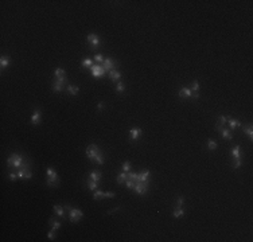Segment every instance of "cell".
<instances>
[{
    "instance_id": "cell-5",
    "label": "cell",
    "mask_w": 253,
    "mask_h": 242,
    "mask_svg": "<svg viewBox=\"0 0 253 242\" xmlns=\"http://www.w3.org/2000/svg\"><path fill=\"white\" fill-rule=\"evenodd\" d=\"M100 148L96 145V144H90L89 147L86 148V156H88V159L92 160V162H94V159H96V156L100 153Z\"/></svg>"
},
{
    "instance_id": "cell-36",
    "label": "cell",
    "mask_w": 253,
    "mask_h": 242,
    "mask_svg": "<svg viewBox=\"0 0 253 242\" xmlns=\"http://www.w3.org/2000/svg\"><path fill=\"white\" fill-rule=\"evenodd\" d=\"M183 203H184V196L180 195L179 198H178L177 203H175V207H183Z\"/></svg>"
},
{
    "instance_id": "cell-34",
    "label": "cell",
    "mask_w": 253,
    "mask_h": 242,
    "mask_svg": "<svg viewBox=\"0 0 253 242\" xmlns=\"http://www.w3.org/2000/svg\"><path fill=\"white\" fill-rule=\"evenodd\" d=\"M232 167H233V169H237L241 167V157H238V159H233V164H232Z\"/></svg>"
},
{
    "instance_id": "cell-8",
    "label": "cell",
    "mask_w": 253,
    "mask_h": 242,
    "mask_svg": "<svg viewBox=\"0 0 253 242\" xmlns=\"http://www.w3.org/2000/svg\"><path fill=\"white\" fill-rule=\"evenodd\" d=\"M88 42H89L92 50H96L100 46V39H98V35H96V34H89L88 35Z\"/></svg>"
},
{
    "instance_id": "cell-16",
    "label": "cell",
    "mask_w": 253,
    "mask_h": 242,
    "mask_svg": "<svg viewBox=\"0 0 253 242\" xmlns=\"http://www.w3.org/2000/svg\"><path fill=\"white\" fill-rule=\"evenodd\" d=\"M229 121V126H230V131H233V129H236V128H240L242 124H241V121L240 120H237V119H228Z\"/></svg>"
},
{
    "instance_id": "cell-3",
    "label": "cell",
    "mask_w": 253,
    "mask_h": 242,
    "mask_svg": "<svg viewBox=\"0 0 253 242\" xmlns=\"http://www.w3.org/2000/svg\"><path fill=\"white\" fill-rule=\"evenodd\" d=\"M65 209L69 211V219H70V222H71V223H77V222H78V221H80V219L83 217V212L81 211V210H78V209H71L69 205L65 206Z\"/></svg>"
},
{
    "instance_id": "cell-32",
    "label": "cell",
    "mask_w": 253,
    "mask_h": 242,
    "mask_svg": "<svg viewBox=\"0 0 253 242\" xmlns=\"http://www.w3.org/2000/svg\"><path fill=\"white\" fill-rule=\"evenodd\" d=\"M104 198V193L102 191H100V190H97V191H94L93 193V199L94 200H98V199Z\"/></svg>"
},
{
    "instance_id": "cell-35",
    "label": "cell",
    "mask_w": 253,
    "mask_h": 242,
    "mask_svg": "<svg viewBox=\"0 0 253 242\" xmlns=\"http://www.w3.org/2000/svg\"><path fill=\"white\" fill-rule=\"evenodd\" d=\"M94 162L98 163V164H102V163H104V153H102V152L98 153V155L96 156V159H94Z\"/></svg>"
},
{
    "instance_id": "cell-38",
    "label": "cell",
    "mask_w": 253,
    "mask_h": 242,
    "mask_svg": "<svg viewBox=\"0 0 253 242\" xmlns=\"http://www.w3.org/2000/svg\"><path fill=\"white\" fill-rule=\"evenodd\" d=\"M191 90H193V92H198V90H199V82H198V81H193V83H191Z\"/></svg>"
},
{
    "instance_id": "cell-18",
    "label": "cell",
    "mask_w": 253,
    "mask_h": 242,
    "mask_svg": "<svg viewBox=\"0 0 253 242\" xmlns=\"http://www.w3.org/2000/svg\"><path fill=\"white\" fill-rule=\"evenodd\" d=\"M66 92L69 94H71V96H77V94H78V92H80V87L77 86V85H67Z\"/></svg>"
},
{
    "instance_id": "cell-11",
    "label": "cell",
    "mask_w": 253,
    "mask_h": 242,
    "mask_svg": "<svg viewBox=\"0 0 253 242\" xmlns=\"http://www.w3.org/2000/svg\"><path fill=\"white\" fill-rule=\"evenodd\" d=\"M141 129L140 128H131L129 129V139L132 140V141H136V140H139L140 139V136H141Z\"/></svg>"
},
{
    "instance_id": "cell-13",
    "label": "cell",
    "mask_w": 253,
    "mask_h": 242,
    "mask_svg": "<svg viewBox=\"0 0 253 242\" xmlns=\"http://www.w3.org/2000/svg\"><path fill=\"white\" fill-rule=\"evenodd\" d=\"M150 169H143L141 172H139V180L137 182H148L150 180Z\"/></svg>"
},
{
    "instance_id": "cell-17",
    "label": "cell",
    "mask_w": 253,
    "mask_h": 242,
    "mask_svg": "<svg viewBox=\"0 0 253 242\" xmlns=\"http://www.w3.org/2000/svg\"><path fill=\"white\" fill-rule=\"evenodd\" d=\"M89 179L94 180V182H100V180H101V172H100V171H97V169L90 171V172H89Z\"/></svg>"
},
{
    "instance_id": "cell-42",
    "label": "cell",
    "mask_w": 253,
    "mask_h": 242,
    "mask_svg": "<svg viewBox=\"0 0 253 242\" xmlns=\"http://www.w3.org/2000/svg\"><path fill=\"white\" fill-rule=\"evenodd\" d=\"M116 194L114 193H104V198H114Z\"/></svg>"
},
{
    "instance_id": "cell-12",
    "label": "cell",
    "mask_w": 253,
    "mask_h": 242,
    "mask_svg": "<svg viewBox=\"0 0 253 242\" xmlns=\"http://www.w3.org/2000/svg\"><path fill=\"white\" fill-rule=\"evenodd\" d=\"M179 97L180 98H191L193 97V90L187 86H182L179 90Z\"/></svg>"
},
{
    "instance_id": "cell-15",
    "label": "cell",
    "mask_w": 253,
    "mask_h": 242,
    "mask_svg": "<svg viewBox=\"0 0 253 242\" xmlns=\"http://www.w3.org/2000/svg\"><path fill=\"white\" fill-rule=\"evenodd\" d=\"M108 75H109V80L112 81V82H116V81H119L121 78V73L120 71H117V70H110L109 73H108Z\"/></svg>"
},
{
    "instance_id": "cell-19",
    "label": "cell",
    "mask_w": 253,
    "mask_h": 242,
    "mask_svg": "<svg viewBox=\"0 0 253 242\" xmlns=\"http://www.w3.org/2000/svg\"><path fill=\"white\" fill-rule=\"evenodd\" d=\"M232 157L233 159H238V157H241V149H240V145H234L233 148H232Z\"/></svg>"
},
{
    "instance_id": "cell-27",
    "label": "cell",
    "mask_w": 253,
    "mask_h": 242,
    "mask_svg": "<svg viewBox=\"0 0 253 242\" xmlns=\"http://www.w3.org/2000/svg\"><path fill=\"white\" fill-rule=\"evenodd\" d=\"M49 223H50V225H51V229H53V230H55V231H57V230L61 227V225H62V223H61L59 221H54V218H50V221H49Z\"/></svg>"
},
{
    "instance_id": "cell-25",
    "label": "cell",
    "mask_w": 253,
    "mask_h": 242,
    "mask_svg": "<svg viewBox=\"0 0 253 242\" xmlns=\"http://www.w3.org/2000/svg\"><path fill=\"white\" fill-rule=\"evenodd\" d=\"M207 148H209L210 151H216V149L218 148V144H217L216 140H213V139L207 140Z\"/></svg>"
},
{
    "instance_id": "cell-2",
    "label": "cell",
    "mask_w": 253,
    "mask_h": 242,
    "mask_svg": "<svg viewBox=\"0 0 253 242\" xmlns=\"http://www.w3.org/2000/svg\"><path fill=\"white\" fill-rule=\"evenodd\" d=\"M46 174H47V180H46V184L49 187H58L59 184V178H58V174L55 172V169H53L51 167L46 169Z\"/></svg>"
},
{
    "instance_id": "cell-31",
    "label": "cell",
    "mask_w": 253,
    "mask_h": 242,
    "mask_svg": "<svg viewBox=\"0 0 253 242\" xmlns=\"http://www.w3.org/2000/svg\"><path fill=\"white\" fill-rule=\"evenodd\" d=\"M116 92H117V93H124V92H125V85H124L123 82H117Z\"/></svg>"
},
{
    "instance_id": "cell-23",
    "label": "cell",
    "mask_w": 253,
    "mask_h": 242,
    "mask_svg": "<svg viewBox=\"0 0 253 242\" xmlns=\"http://www.w3.org/2000/svg\"><path fill=\"white\" fill-rule=\"evenodd\" d=\"M54 75H55V78H65V77H66V71H65L62 67H58V69H55V71H54Z\"/></svg>"
},
{
    "instance_id": "cell-4",
    "label": "cell",
    "mask_w": 253,
    "mask_h": 242,
    "mask_svg": "<svg viewBox=\"0 0 253 242\" xmlns=\"http://www.w3.org/2000/svg\"><path fill=\"white\" fill-rule=\"evenodd\" d=\"M67 82V78L65 77V78H55V80L53 81V86H51V89H53L54 93H59V92H62L63 89H65V83Z\"/></svg>"
},
{
    "instance_id": "cell-10",
    "label": "cell",
    "mask_w": 253,
    "mask_h": 242,
    "mask_svg": "<svg viewBox=\"0 0 253 242\" xmlns=\"http://www.w3.org/2000/svg\"><path fill=\"white\" fill-rule=\"evenodd\" d=\"M101 66L104 67V70H105V73H109L110 70H113V67L116 66V62H114L112 58H107V59H104L102 65Z\"/></svg>"
},
{
    "instance_id": "cell-44",
    "label": "cell",
    "mask_w": 253,
    "mask_h": 242,
    "mask_svg": "<svg viewBox=\"0 0 253 242\" xmlns=\"http://www.w3.org/2000/svg\"><path fill=\"white\" fill-rule=\"evenodd\" d=\"M193 98H199V93L198 92H193Z\"/></svg>"
},
{
    "instance_id": "cell-29",
    "label": "cell",
    "mask_w": 253,
    "mask_h": 242,
    "mask_svg": "<svg viewBox=\"0 0 253 242\" xmlns=\"http://www.w3.org/2000/svg\"><path fill=\"white\" fill-rule=\"evenodd\" d=\"M126 178H128V179H131V180H133V182H137V180H139V174L137 172H128L126 174Z\"/></svg>"
},
{
    "instance_id": "cell-43",
    "label": "cell",
    "mask_w": 253,
    "mask_h": 242,
    "mask_svg": "<svg viewBox=\"0 0 253 242\" xmlns=\"http://www.w3.org/2000/svg\"><path fill=\"white\" fill-rule=\"evenodd\" d=\"M104 106H105V105H104V102H100L98 105H97V109H98V110H102V109H104Z\"/></svg>"
},
{
    "instance_id": "cell-20",
    "label": "cell",
    "mask_w": 253,
    "mask_h": 242,
    "mask_svg": "<svg viewBox=\"0 0 253 242\" xmlns=\"http://www.w3.org/2000/svg\"><path fill=\"white\" fill-rule=\"evenodd\" d=\"M221 136H222V139L233 140V135H232L230 129H225V128H222V129H221Z\"/></svg>"
},
{
    "instance_id": "cell-22",
    "label": "cell",
    "mask_w": 253,
    "mask_h": 242,
    "mask_svg": "<svg viewBox=\"0 0 253 242\" xmlns=\"http://www.w3.org/2000/svg\"><path fill=\"white\" fill-rule=\"evenodd\" d=\"M172 215H174V218H182L184 215V210L182 207H174Z\"/></svg>"
},
{
    "instance_id": "cell-37",
    "label": "cell",
    "mask_w": 253,
    "mask_h": 242,
    "mask_svg": "<svg viewBox=\"0 0 253 242\" xmlns=\"http://www.w3.org/2000/svg\"><path fill=\"white\" fill-rule=\"evenodd\" d=\"M129 171H131V163H129V162H125V163L123 164V172H126V174H128Z\"/></svg>"
},
{
    "instance_id": "cell-41",
    "label": "cell",
    "mask_w": 253,
    "mask_h": 242,
    "mask_svg": "<svg viewBox=\"0 0 253 242\" xmlns=\"http://www.w3.org/2000/svg\"><path fill=\"white\" fill-rule=\"evenodd\" d=\"M8 178H10V180H16L18 179V174L16 172H10L8 174Z\"/></svg>"
},
{
    "instance_id": "cell-1",
    "label": "cell",
    "mask_w": 253,
    "mask_h": 242,
    "mask_svg": "<svg viewBox=\"0 0 253 242\" xmlns=\"http://www.w3.org/2000/svg\"><path fill=\"white\" fill-rule=\"evenodd\" d=\"M7 166L10 168H13V169H19L24 166H30L28 162L24 159L22 155H18V153H12V155L7 159Z\"/></svg>"
},
{
    "instance_id": "cell-39",
    "label": "cell",
    "mask_w": 253,
    "mask_h": 242,
    "mask_svg": "<svg viewBox=\"0 0 253 242\" xmlns=\"http://www.w3.org/2000/svg\"><path fill=\"white\" fill-rule=\"evenodd\" d=\"M94 61H96V62H98V63H102L104 62V58H102V54H96V55H94Z\"/></svg>"
},
{
    "instance_id": "cell-6",
    "label": "cell",
    "mask_w": 253,
    "mask_h": 242,
    "mask_svg": "<svg viewBox=\"0 0 253 242\" xmlns=\"http://www.w3.org/2000/svg\"><path fill=\"white\" fill-rule=\"evenodd\" d=\"M133 191L139 195H144L148 193V182H136Z\"/></svg>"
},
{
    "instance_id": "cell-30",
    "label": "cell",
    "mask_w": 253,
    "mask_h": 242,
    "mask_svg": "<svg viewBox=\"0 0 253 242\" xmlns=\"http://www.w3.org/2000/svg\"><path fill=\"white\" fill-rule=\"evenodd\" d=\"M81 66L82 67H89L90 69V67L93 66V61L89 59V58H88V59H83L82 62H81Z\"/></svg>"
},
{
    "instance_id": "cell-14",
    "label": "cell",
    "mask_w": 253,
    "mask_h": 242,
    "mask_svg": "<svg viewBox=\"0 0 253 242\" xmlns=\"http://www.w3.org/2000/svg\"><path fill=\"white\" fill-rule=\"evenodd\" d=\"M11 65V58L7 55H1V58H0V67H1V70L7 69V67Z\"/></svg>"
},
{
    "instance_id": "cell-40",
    "label": "cell",
    "mask_w": 253,
    "mask_h": 242,
    "mask_svg": "<svg viewBox=\"0 0 253 242\" xmlns=\"http://www.w3.org/2000/svg\"><path fill=\"white\" fill-rule=\"evenodd\" d=\"M47 237H49V239H51V241H53V239H55V230L51 229L50 231H49V234H47Z\"/></svg>"
},
{
    "instance_id": "cell-24",
    "label": "cell",
    "mask_w": 253,
    "mask_h": 242,
    "mask_svg": "<svg viewBox=\"0 0 253 242\" xmlns=\"http://www.w3.org/2000/svg\"><path fill=\"white\" fill-rule=\"evenodd\" d=\"M86 184H88V188H89L90 191H94V190H97V187H98V182H94V180H92V179H88Z\"/></svg>"
},
{
    "instance_id": "cell-9",
    "label": "cell",
    "mask_w": 253,
    "mask_h": 242,
    "mask_svg": "<svg viewBox=\"0 0 253 242\" xmlns=\"http://www.w3.org/2000/svg\"><path fill=\"white\" fill-rule=\"evenodd\" d=\"M40 123H42V110L35 109L33 116H31V124L33 125H39Z\"/></svg>"
},
{
    "instance_id": "cell-26",
    "label": "cell",
    "mask_w": 253,
    "mask_h": 242,
    "mask_svg": "<svg viewBox=\"0 0 253 242\" xmlns=\"http://www.w3.org/2000/svg\"><path fill=\"white\" fill-rule=\"evenodd\" d=\"M242 131H244V133H245V135H248V136H249V139L250 140H253V129H252V125H247V126H244L242 128Z\"/></svg>"
},
{
    "instance_id": "cell-33",
    "label": "cell",
    "mask_w": 253,
    "mask_h": 242,
    "mask_svg": "<svg viewBox=\"0 0 253 242\" xmlns=\"http://www.w3.org/2000/svg\"><path fill=\"white\" fill-rule=\"evenodd\" d=\"M135 184H136V182H133V180H131V179H126V180H125V186H126V188L133 190V188H135Z\"/></svg>"
},
{
    "instance_id": "cell-21",
    "label": "cell",
    "mask_w": 253,
    "mask_h": 242,
    "mask_svg": "<svg viewBox=\"0 0 253 242\" xmlns=\"http://www.w3.org/2000/svg\"><path fill=\"white\" fill-rule=\"evenodd\" d=\"M54 212L57 214L59 218H65V211H63V209H62V206L61 205H54Z\"/></svg>"
},
{
    "instance_id": "cell-7",
    "label": "cell",
    "mask_w": 253,
    "mask_h": 242,
    "mask_svg": "<svg viewBox=\"0 0 253 242\" xmlns=\"http://www.w3.org/2000/svg\"><path fill=\"white\" fill-rule=\"evenodd\" d=\"M90 71H92V75H93L94 78H100V77H102L104 74H105L104 67L101 66V65H97V63L90 67Z\"/></svg>"
},
{
    "instance_id": "cell-28",
    "label": "cell",
    "mask_w": 253,
    "mask_h": 242,
    "mask_svg": "<svg viewBox=\"0 0 253 242\" xmlns=\"http://www.w3.org/2000/svg\"><path fill=\"white\" fill-rule=\"evenodd\" d=\"M125 180H126V172H121L117 175V183H119V184L125 183Z\"/></svg>"
}]
</instances>
